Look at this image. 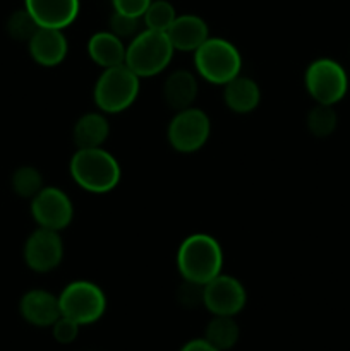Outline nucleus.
<instances>
[{
	"instance_id": "obj_1",
	"label": "nucleus",
	"mask_w": 350,
	"mask_h": 351,
	"mask_svg": "<svg viewBox=\"0 0 350 351\" xmlns=\"http://www.w3.org/2000/svg\"><path fill=\"white\" fill-rule=\"evenodd\" d=\"M177 267L184 281L202 285L218 276L223 267V252L220 243L205 233H194L180 243L177 252Z\"/></svg>"
},
{
	"instance_id": "obj_2",
	"label": "nucleus",
	"mask_w": 350,
	"mask_h": 351,
	"mask_svg": "<svg viewBox=\"0 0 350 351\" xmlns=\"http://www.w3.org/2000/svg\"><path fill=\"white\" fill-rule=\"evenodd\" d=\"M71 175L86 192L106 194L119 185L120 167L115 158L102 147L78 149L71 160Z\"/></svg>"
},
{
	"instance_id": "obj_3",
	"label": "nucleus",
	"mask_w": 350,
	"mask_h": 351,
	"mask_svg": "<svg viewBox=\"0 0 350 351\" xmlns=\"http://www.w3.org/2000/svg\"><path fill=\"white\" fill-rule=\"evenodd\" d=\"M167 33L146 29L136 34L126 50V65L137 77H151L167 69L174 57Z\"/></svg>"
},
{
	"instance_id": "obj_4",
	"label": "nucleus",
	"mask_w": 350,
	"mask_h": 351,
	"mask_svg": "<svg viewBox=\"0 0 350 351\" xmlns=\"http://www.w3.org/2000/svg\"><path fill=\"white\" fill-rule=\"evenodd\" d=\"M194 65L205 81L225 86L240 75L242 58L230 41L223 38H208L194 51Z\"/></svg>"
},
{
	"instance_id": "obj_5",
	"label": "nucleus",
	"mask_w": 350,
	"mask_h": 351,
	"mask_svg": "<svg viewBox=\"0 0 350 351\" xmlns=\"http://www.w3.org/2000/svg\"><path fill=\"white\" fill-rule=\"evenodd\" d=\"M139 95V77L126 64L103 71L93 89L96 106L105 113H120L129 108Z\"/></svg>"
},
{
	"instance_id": "obj_6",
	"label": "nucleus",
	"mask_w": 350,
	"mask_h": 351,
	"mask_svg": "<svg viewBox=\"0 0 350 351\" xmlns=\"http://www.w3.org/2000/svg\"><path fill=\"white\" fill-rule=\"evenodd\" d=\"M64 317L72 319L79 326L93 324L106 311V297L98 285L91 281H72L58 297Z\"/></svg>"
},
{
	"instance_id": "obj_7",
	"label": "nucleus",
	"mask_w": 350,
	"mask_h": 351,
	"mask_svg": "<svg viewBox=\"0 0 350 351\" xmlns=\"http://www.w3.org/2000/svg\"><path fill=\"white\" fill-rule=\"evenodd\" d=\"M309 96L319 105H336L349 91V75L338 62L318 58L307 67L304 75Z\"/></svg>"
},
{
	"instance_id": "obj_8",
	"label": "nucleus",
	"mask_w": 350,
	"mask_h": 351,
	"mask_svg": "<svg viewBox=\"0 0 350 351\" xmlns=\"http://www.w3.org/2000/svg\"><path fill=\"white\" fill-rule=\"evenodd\" d=\"M209 132H211V122L208 115L202 110L189 106L177 112V115L172 119L167 136L168 143L175 151L189 154L205 146Z\"/></svg>"
},
{
	"instance_id": "obj_9",
	"label": "nucleus",
	"mask_w": 350,
	"mask_h": 351,
	"mask_svg": "<svg viewBox=\"0 0 350 351\" xmlns=\"http://www.w3.org/2000/svg\"><path fill=\"white\" fill-rule=\"evenodd\" d=\"M246 288L233 276L220 273L202 287V305L213 315L233 317L246 307Z\"/></svg>"
},
{
	"instance_id": "obj_10",
	"label": "nucleus",
	"mask_w": 350,
	"mask_h": 351,
	"mask_svg": "<svg viewBox=\"0 0 350 351\" xmlns=\"http://www.w3.org/2000/svg\"><path fill=\"white\" fill-rule=\"evenodd\" d=\"M31 215L40 228L60 230L67 228L74 216V208L64 191L57 187H43L31 202Z\"/></svg>"
},
{
	"instance_id": "obj_11",
	"label": "nucleus",
	"mask_w": 350,
	"mask_h": 351,
	"mask_svg": "<svg viewBox=\"0 0 350 351\" xmlns=\"http://www.w3.org/2000/svg\"><path fill=\"white\" fill-rule=\"evenodd\" d=\"M64 243L55 230L40 228L30 235L24 243V261L36 273H48L62 263Z\"/></svg>"
},
{
	"instance_id": "obj_12",
	"label": "nucleus",
	"mask_w": 350,
	"mask_h": 351,
	"mask_svg": "<svg viewBox=\"0 0 350 351\" xmlns=\"http://www.w3.org/2000/svg\"><path fill=\"white\" fill-rule=\"evenodd\" d=\"M24 5L38 26L54 29L71 26L79 14V0H24Z\"/></svg>"
},
{
	"instance_id": "obj_13",
	"label": "nucleus",
	"mask_w": 350,
	"mask_h": 351,
	"mask_svg": "<svg viewBox=\"0 0 350 351\" xmlns=\"http://www.w3.org/2000/svg\"><path fill=\"white\" fill-rule=\"evenodd\" d=\"M21 315L24 321L38 328H48L57 322L60 317V302L58 297L45 290H31L21 298L19 304Z\"/></svg>"
},
{
	"instance_id": "obj_14",
	"label": "nucleus",
	"mask_w": 350,
	"mask_h": 351,
	"mask_svg": "<svg viewBox=\"0 0 350 351\" xmlns=\"http://www.w3.org/2000/svg\"><path fill=\"white\" fill-rule=\"evenodd\" d=\"M27 43L33 60L43 67H55L62 64L69 50L62 29H54V27H40Z\"/></svg>"
},
{
	"instance_id": "obj_15",
	"label": "nucleus",
	"mask_w": 350,
	"mask_h": 351,
	"mask_svg": "<svg viewBox=\"0 0 350 351\" xmlns=\"http://www.w3.org/2000/svg\"><path fill=\"white\" fill-rule=\"evenodd\" d=\"M167 36L174 50L196 51L209 38L208 24L199 16L184 14L177 16L172 26L168 27Z\"/></svg>"
},
{
	"instance_id": "obj_16",
	"label": "nucleus",
	"mask_w": 350,
	"mask_h": 351,
	"mask_svg": "<svg viewBox=\"0 0 350 351\" xmlns=\"http://www.w3.org/2000/svg\"><path fill=\"white\" fill-rule=\"evenodd\" d=\"M126 50L124 41L112 31H100L93 34L88 41L89 58L103 69L126 64Z\"/></svg>"
},
{
	"instance_id": "obj_17",
	"label": "nucleus",
	"mask_w": 350,
	"mask_h": 351,
	"mask_svg": "<svg viewBox=\"0 0 350 351\" xmlns=\"http://www.w3.org/2000/svg\"><path fill=\"white\" fill-rule=\"evenodd\" d=\"M198 96V79L189 71H175L167 77L163 84V99L170 108H189Z\"/></svg>"
},
{
	"instance_id": "obj_18",
	"label": "nucleus",
	"mask_w": 350,
	"mask_h": 351,
	"mask_svg": "<svg viewBox=\"0 0 350 351\" xmlns=\"http://www.w3.org/2000/svg\"><path fill=\"white\" fill-rule=\"evenodd\" d=\"M225 105L235 113H249L257 108L261 101V91L256 81L246 75H237L225 84L223 91Z\"/></svg>"
},
{
	"instance_id": "obj_19",
	"label": "nucleus",
	"mask_w": 350,
	"mask_h": 351,
	"mask_svg": "<svg viewBox=\"0 0 350 351\" xmlns=\"http://www.w3.org/2000/svg\"><path fill=\"white\" fill-rule=\"evenodd\" d=\"M110 134L108 120L102 113H86L74 125V143L79 149L102 147Z\"/></svg>"
},
{
	"instance_id": "obj_20",
	"label": "nucleus",
	"mask_w": 350,
	"mask_h": 351,
	"mask_svg": "<svg viewBox=\"0 0 350 351\" xmlns=\"http://www.w3.org/2000/svg\"><path fill=\"white\" fill-rule=\"evenodd\" d=\"M205 339L216 350H230L239 339V326L230 315H215V319L206 328Z\"/></svg>"
},
{
	"instance_id": "obj_21",
	"label": "nucleus",
	"mask_w": 350,
	"mask_h": 351,
	"mask_svg": "<svg viewBox=\"0 0 350 351\" xmlns=\"http://www.w3.org/2000/svg\"><path fill=\"white\" fill-rule=\"evenodd\" d=\"M307 129L314 137H328L335 132L338 117L331 105H316L307 113Z\"/></svg>"
},
{
	"instance_id": "obj_22",
	"label": "nucleus",
	"mask_w": 350,
	"mask_h": 351,
	"mask_svg": "<svg viewBox=\"0 0 350 351\" xmlns=\"http://www.w3.org/2000/svg\"><path fill=\"white\" fill-rule=\"evenodd\" d=\"M175 17H177V14H175L174 5L170 2H167V0H151L143 19L144 24H146V29L167 33Z\"/></svg>"
},
{
	"instance_id": "obj_23",
	"label": "nucleus",
	"mask_w": 350,
	"mask_h": 351,
	"mask_svg": "<svg viewBox=\"0 0 350 351\" xmlns=\"http://www.w3.org/2000/svg\"><path fill=\"white\" fill-rule=\"evenodd\" d=\"M12 189L21 197L33 199L43 189V177L33 167H23L12 175Z\"/></svg>"
},
{
	"instance_id": "obj_24",
	"label": "nucleus",
	"mask_w": 350,
	"mask_h": 351,
	"mask_svg": "<svg viewBox=\"0 0 350 351\" xmlns=\"http://www.w3.org/2000/svg\"><path fill=\"white\" fill-rule=\"evenodd\" d=\"M40 26L26 9L14 12L7 23V31L17 41H30Z\"/></svg>"
},
{
	"instance_id": "obj_25",
	"label": "nucleus",
	"mask_w": 350,
	"mask_h": 351,
	"mask_svg": "<svg viewBox=\"0 0 350 351\" xmlns=\"http://www.w3.org/2000/svg\"><path fill=\"white\" fill-rule=\"evenodd\" d=\"M110 27H112V33L115 36L122 38H130L139 34V17H130L126 14L113 12L110 17Z\"/></svg>"
},
{
	"instance_id": "obj_26",
	"label": "nucleus",
	"mask_w": 350,
	"mask_h": 351,
	"mask_svg": "<svg viewBox=\"0 0 350 351\" xmlns=\"http://www.w3.org/2000/svg\"><path fill=\"white\" fill-rule=\"evenodd\" d=\"M51 328H54V338L57 339L58 343H62V345H69V343L74 341L79 335L78 322H74L69 317H64V315H60Z\"/></svg>"
},
{
	"instance_id": "obj_27",
	"label": "nucleus",
	"mask_w": 350,
	"mask_h": 351,
	"mask_svg": "<svg viewBox=\"0 0 350 351\" xmlns=\"http://www.w3.org/2000/svg\"><path fill=\"white\" fill-rule=\"evenodd\" d=\"M115 12L126 14L130 17H143L151 0H112Z\"/></svg>"
},
{
	"instance_id": "obj_28",
	"label": "nucleus",
	"mask_w": 350,
	"mask_h": 351,
	"mask_svg": "<svg viewBox=\"0 0 350 351\" xmlns=\"http://www.w3.org/2000/svg\"><path fill=\"white\" fill-rule=\"evenodd\" d=\"M180 351H220L216 350L211 343H208L206 339H192L187 345L182 346Z\"/></svg>"
}]
</instances>
